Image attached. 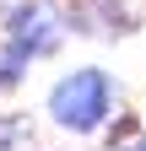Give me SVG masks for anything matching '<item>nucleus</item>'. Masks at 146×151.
<instances>
[{
	"instance_id": "nucleus-1",
	"label": "nucleus",
	"mask_w": 146,
	"mask_h": 151,
	"mask_svg": "<svg viewBox=\"0 0 146 151\" xmlns=\"http://www.w3.org/2000/svg\"><path fill=\"white\" fill-rule=\"evenodd\" d=\"M108 108V81L103 70H70L60 86L49 92V113L60 119L65 129H92Z\"/></svg>"
},
{
	"instance_id": "nucleus-2",
	"label": "nucleus",
	"mask_w": 146,
	"mask_h": 151,
	"mask_svg": "<svg viewBox=\"0 0 146 151\" xmlns=\"http://www.w3.org/2000/svg\"><path fill=\"white\" fill-rule=\"evenodd\" d=\"M11 43L22 54H49L60 43V22H54L43 6H16L11 11Z\"/></svg>"
},
{
	"instance_id": "nucleus-3",
	"label": "nucleus",
	"mask_w": 146,
	"mask_h": 151,
	"mask_svg": "<svg viewBox=\"0 0 146 151\" xmlns=\"http://www.w3.org/2000/svg\"><path fill=\"white\" fill-rule=\"evenodd\" d=\"M27 146H33L27 113H6V119H0V151H27Z\"/></svg>"
},
{
	"instance_id": "nucleus-4",
	"label": "nucleus",
	"mask_w": 146,
	"mask_h": 151,
	"mask_svg": "<svg viewBox=\"0 0 146 151\" xmlns=\"http://www.w3.org/2000/svg\"><path fill=\"white\" fill-rule=\"evenodd\" d=\"M22 65H27L22 49H16V43H0V86H16V81H22Z\"/></svg>"
},
{
	"instance_id": "nucleus-5",
	"label": "nucleus",
	"mask_w": 146,
	"mask_h": 151,
	"mask_svg": "<svg viewBox=\"0 0 146 151\" xmlns=\"http://www.w3.org/2000/svg\"><path fill=\"white\" fill-rule=\"evenodd\" d=\"M124 151H146V140H124Z\"/></svg>"
}]
</instances>
